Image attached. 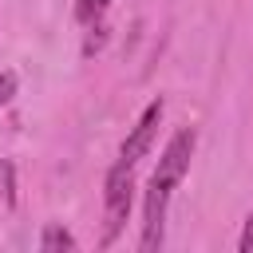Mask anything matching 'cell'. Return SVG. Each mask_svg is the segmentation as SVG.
Wrapping results in <instances>:
<instances>
[{"label":"cell","instance_id":"1","mask_svg":"<svg viewBox=\"0 0 253 253\" xmlns=\"http://www.w3.org/2000/svg\"><path fill=\"white\" fill-rule=\"evenodd\" d=\"M194 146H198V134L194 126H182L174 130V138L166 142L150 182H146V198H142V237L138 245L142 249H158L162 245V229H166V206H170V194L178 190V182L186 178L190 170V158H194Z\"/></svg>","mask_w":253,"mask_h":253},{"label":"cell","instance_id":"2","mask_svg":"<svg viewBox=\"0 0 253 253\" xmlns=\"http://www.w3.org/2000/svg\"><path fill=\"white\" fill-rule=\"evenodd\" d=\"M134 166L126 162H115L107 170V182H103V210H107V221H103V245H111L130 213V202H134Z\"/></svg>","mask_w":253,"mask_h":253},{"label":"cell","instance_id":"3","mask_svg":"<svg viewBox=\"0 0 253 253\" xmlns=\"http://www.w3.org/2000/svg\"><path fill=\"white\" fill-rule=\"evenodd\" d=\"M162 115H166V103H162V99H150V103H146V111L138 115V123L130 126V134L123 138L119 162L134 166V162H138V158L154 146V134H158V126H162Z\"/></svg>","mask_w":253,"mask_h":253},{"label":"cell","instance_id":"4","mask_svg":"<svg viewBox=\"0 0 253 253\" xmlns=\"http://www.w3.org/2000/svg\"><path fill=\"white\" fill-rule=\"evenodd\" d=\"M40 249H43V253H51V249H79V241H75L63 225H47V229L40 233Z\"/></svg>","mask_w":253,"mask_h":253},{"label":"cell","instance_id":"5","mask_svg":"<svg viewBox=\"0 0 253 253\" xmlns=\"http://www.w3.org/2000/svg\"><path fill=\"white\" fill-rule=\"evenodd\" d=\"M107 4H111V0H75V20L91 28V24H99V20H103Z\"/></svg>","mask_w":253,"mask_h":253},{"label":"cell","instance_id":"6","mask_svg":"<svg viewBox=\"0 0 253 253\" xmlns=\"http://www.w3.org/2000/svg\"><path fill=\"white\" fill-rule=\"evenodd\" d=\"M0 198L12 206L16 202V190H12V162H0Z\"/></svg>","mask_w":253,"mask_h":253},{"label":"cell","instance_id":"7","mask_svg":"<svg viewBox=\"0 0 253 253\" xmlns=\"http://www.w3.org/2000/svg\"><path fill=\"white\" fill-rule=\"evenodd\" d=\"M16 95V71H0V103H8Z\"/></svg>","mask_w":253,"mask_h":253},{"label":"cell","instance_id":"8","mask_svg":"<svg viewBox=\"0 0 253 253\" xmlns=\"http://www.w3.org/2000/svg\"><path fill=\"white\" fill-rule=\"evenodd\" d=\"M237 249H241V253H253V213L245 217V229H241V237H237Z\"/></svg>","mask_w":253,"mask_h":253}]
</instances>
